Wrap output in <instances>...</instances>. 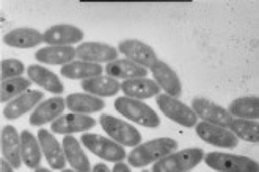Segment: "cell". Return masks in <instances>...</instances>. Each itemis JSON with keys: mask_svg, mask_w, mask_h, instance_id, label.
I'll list each match as a JSON object with an SVG mask.
<instances>
[{"mask_svg": "<svg viewBox=\"0 0 259 172\" xmlns=\"http://www.w3.org/2000/svg\"><path fill=\"white\" fill-rule=\"evenodd\" d=\"M83 31L74 25H54L42 33V42L49 45H71L83 39Z\"/></svg>", "mask_w": 259, "mask_h": 172, "instance_id": "15", "label": "cell"}, {"mask_svg": "<svg viewBox=\"0 0 259 172\" xmlns=\"http://www.w3.org/2000/svg\"><path fill=\"white\" fill-rule=\"evenodd\" d=\"M13 166L5 160V158H2L0 160V172H13Z\"/></svg>", "mask_w": 259, "mask_h": 172, "instance_id": "34", "label": "cell"}, {"mask_svg": "<svg viewBox=\"0 0 259 172\" xmlns=\"http://www.w3.org/2000/svg\"><path fill=\"white\" fill-rule=\"evenodd\" d=\"M25 66L21 60L16 58H8V60H2V66H0V75H2V82L4 80H10V78H16V77H22Z\"/></svg>", "mask_w": 259, "mask_h": 172, "instance_id": "32", "label": "cell"}, {"mask_svg": "<svg viewBox=\"0 0 259 172\" xmlns=\"http://www.w3.org/2000/svg\"><path fill=\"white\" fill-rule=\"evenodd\" d=\"M38 139H39V144H41V150L48 160L49 166L52 169L57 170H65L66 166V155L63 147L58 144V141L55 139V136L46 129H41L38 132Z\"/></svg>", "mask_w": 259, "mask_h": 172, "instance_id": "12", "label": "cell"}, {"mask_svg": "<svg viewBox=\"0 0 259 172\" xmlns=\"http://www.w3.org/2000/svg\"><path fill=\"white\" fill-rule=\"evenodd\" d=\"M30 78L25 77H16L10 78V80H4L0 85V102H11L13 99L19 97L21 94L27 92L30 88Z\"/></svg>", "mask_w": 259, "mask_h": 172, "instance_id": "31", "label": "cell"}, {"mask_svg": "<svg viewBox=\"0 0 259 172\" xmlns=\"http://www.w3.org/2000/svg\"><path fill=\"white\" fill-rule=\"evenodd\" d=\"M156 102L159 109L166 118L181 124L182 127H195L198 124V116L195 114L193 109L186 103L179 102L178 99L170 97L168 94H159Z\"/></svg>", "mask_w": 259, "mask_h": 172, "instance_id": "7", "label": "cell"}, {"mask_svg": "<svg viewBox=\"0 0 259 172\" xmlns=\"http://www.w3.org/2000/svg\"><path fill=\"white\" fill-rule=\"evenodd\" d=\"M62 75L71 80H88V78L99 77L104 72V68L98 63H90V61H72L68 65L62 66Z\"/></svg>", "mask_w": 259, "mask_h": 172, "instance_id": "27", "label": "cell"}, {"mask_svg": "<svg viewBox=\"0 0 259 172\" xmlns=\"http://www.w3.org/2000/svg\"><path fill=\"white\" fill-rule=\"evenodd\" d=\"M121 89L126 94V97L137 99V100H145L159 96L160 86L149 78H132V80H126L121 83Z\"/></svg>", "mask_w": 259, "mask_h": 172, "instance_id": "19", "label": "cell"}, {"mask_svg": "<svg viewBox=\"0 0 259 172\" xmlns=\"http://www.w3.org/2000/svg\"><path fill=\"white\" fill-rule=\"evenodd\" d=\"M95 125L96 121L93 118L79 113H69L55 119L51 124V130L58 135H72L77 132H87L90 129H93Z\"/></svg>", "mask_w": 259, "mask_h": 172, "instance_id": "10", "label": "cell"}, {"mask_svg": "<svg viewBox=\"0 0 259 172\" xmlns=\"http://www.w3.org/2000/svg\"><path fill=\"white\" fill-rule=\"evenodd\" d=\"M115 108L119 114H123L132 122L143 125V127L157 129L160 125V119L157 113L142 100L131 99V97H118L115 100Z\"/></svg>", "mask_w": 259, "mask_h": 172, "instance_id": "3", "label": "cell"}, {"mask_svg": "<svg viewBox=\"0 0 259 172\" xmlns=\"http://www.w3.org/2000/svg\"><path fill=\"white\" fill-rule=\"evenodd\" d=\"M228 113L237 119H250L257 121L259 118V99L257 96L239 97L233 100L228 106Z\"/></svg>", "mask_w": 259, "mask_h": 172, "instance_id": "29", "label": "cell"}, {"mask_svg": "<svg viewBox=\"0 0 259 172\" xmlns=\"http://www.w3.org/2000/svg\"><path fill=\"white\" fill-rule=\"evenodd\" d=\"M21 155L22 161L28 169H38L42 160V150L39 139L35 138L33 133L28 130H22L21 133Z\"/></svg>", "mask_w": 259, "mask_h": 172, "instance_id": "23", "label": "cell"}, {"mask_svg": "<svg viewBox=\"0 0 259 172\" xmlns=\"http://www.w3.org/2000/svg\"><path fill=\"white\" fill-rule=\"evenodd\" d=\"M148 69L137 65L131 60H115L107 63L105 66V75L112 78H124V80H132V78H145Z\"/></svg>", "mask_w": 259, "mask_h": 172, "instance_id": "25", "label": "cell"}, {"mask_svg": "<svg viewBox=\"0 0 259 172\" xmlns=\"http://www.w3.org/2000/svg\"><path fill=\"white\" fill-rule=\"evenodd\" d=\"M192 109L196 116H200L204 122L219 125V127L228 129L230 124L233 122V116L228 113V109L217 105L206 97H193L192 99Z\"/></svg>", "mask_w": 259, "mask_h": 172, "instance_id": "8", "label": "cell"}, {"mask_svg": "<svg viewBox=\"0 0 259 172\" xmlns=\"http://www.w3.org/2000/svg\"><path fill=\"white\" fill-rule=\"evenodd\" d=\"M195 130L198 136L212 146L223 149H234L239 146V138H236L228 129L219 127V125L209 122H198L195 125Z\"/></svg>", "mask_w": 259, "mask_h": 172, "instance_id": "9", "label": "cell"}, {"mask_svg": "<svg viewBox=\"0 0 259 172\" xmlns=\"http://www.w3.org/2000/svg\"><path fill=\"white\" fill-rule=\"evenodd\" d=\"M82 144L95 155H98L99 158L105 161H112V163H121L126 158V150L124 147H121L116 141L104 138L96 133H87L82 135Z\"/></svg>", "mask_w": 259, "mask_h": 172, "instance_id": "6", "label": "cell"}, {"mask_svg": "<svg viewBox=\"0 0 259 172\" xmlns=\"http://www.w3.org/2000/svg\"><path fill=\"white\" fill-rule=\"evenodd\" d=\"M35 58L46 65H68L75 58V49L71 45H51L35 53Z\"/></svg>", "mask_w": 259, "mask_h": 172, "instance_id": "28", "label": "cell"}, {"mask_svg": "<svg viewBox=\"0 0 259 172\" xmlns=\"http://www.w3.org/2000/svg\"><path fill=\"white\" fill-rule=\"evenodd\" d=\"M63 172H75V170H69V169H65Z\"/></svg>", "mask_w": 259, "mask_h": 172, "instance_id": "37", "label": "cell"}, {"mask_svg": "<svg viewBox=\"0 0 259 172\" xmlns=\"http://www.w3.org/2000/svg\"><path fill=\"white\" fill-rule=\"evenodd\" d=\"M2 156L14 169H19L22 164L21 135L13 125H5L2 129Z\"/></svg>", "mask_w": 259, "mask_h": 172, "instance_id": "17", "label": "cell"}, {"mask_svg": "<svg viewBox=\"0 0 259 172\" xmlns=\"http://www.w3.org/2000/svg\"><path fill=\"white\" fill-rule=\"evenodd\" d=\"M66 106V100L62 97H51L48 100L41 102L36 109L30 116V124L32 125H44L48 122H54L55 119H58L62 116V113L65 111Z\"/></svg>", "mask_w": 259, "mask_h": 172, "instance_id": "18", "label": "cell"}, {"mask_svg": "<svg viewBox=\"0 0 259 172\" xmlns=\"http://www.w3.org/2000/svg\"><path fill=\"white\" fill-rule=\"evenodd\" d=\"M82 88L87 94H91V96L112 97V96H116L118 91L121 89V83L116 78H112L109 75H99V77L83 80Z\"/></svg>", "mask_w": 259, "mask_h": 172, "instance_id": "22", "label": "cell"}, {"mask_svg": "<svg viewBox=\"0 0 259 172\" xmlns=\"http://www.w3.org/2000/svg\"><path fill=\"white\" fill-rule=\"evenodd\" d=\"M66 106L72 113L88 116L91 113H96V111L104 109L105 102L101 97H95L87 92H74L66 97Z\"/></svg>", "mask_w": 259, "mask_h": 172, "instance_id": "20", "label": "cell"}, {"mask_svg": "<svg viewBox=\"0 0 259 172\" xmlns=\"http://www.w3.org/2000/svg\"><path fill=\"white\" fill-rule=\"evenodd\" d=\"M118 50L123 55H126L127 60L143 66L145 69L151 68L157 61L156 52L152 50L148 44H145L142 41H137V39H126L123 42H119Z\"/></svg>", "mask_w": 259, "mask_h": 172, "instance_id": "11", "label": "cell"}, {"mask_svg": "<svg viewBox=\"0 0 259 172\" xmlns=\"http://www.w3.org/2000/svg\"><path fill=\"white\" fill-rule=\"evenodd\" d=\"M93 172H110V169L104 163H98V164L93 166Z\"/></svg>", "mask_w": 259, "mask_h": 172, "instance_id": "35", "label": "cell"}, {"mask_svg": "<svg viewBox=\"0 0 259 172\" xmlns=\"http://www.w3.org/2000/svg\"><path fill=\"white\" fill-rule=\"evenodd\" d=\"M4 42L14 49H32L42 42V33L35 28H16L4 36Z\"/></svg>", "mask_w": 259, "mask_h": 172, "instance_id": "26", "label": "cell"}, {"mask_svg": "<svg viewBox=\"0 0 259 172\" xmlns=\"http://www.w3.org/2000/svg\"><path fill=\"white\" fill-rule=\"evenodd\" d=\"M204 158V150L200 147H189L166 155L152 166L151 172H189Z\"/></svg>", "mask_w": 259, "mask_h": 172, "instance_id": "2", "label": "cell"}, {"mask_svg": "<svg viewBox=\"0 0 259 172\" xmlns=\"http://www.w3.org/2000/svg\"><path fill=\"white\" fill-rule=\"evenodd\" d=\"M230 132L236 136L240 138L243 141H248V143L257 144L259 143V127L256 121H250V119H233V122L230 124Z\"/></svg>", "mask_w": 259, "mask_h": 172, "instance_id": "30", "label": "cell"}, {"mask_svg": "<svg viewBox=\"0 0 259 172\" xmlns=\"http://www.w3.org/2000/svg\"><path fill=\"white\" fill-rule=\"evenodd\" d=\"M178 149V143L173 138H157L137 146L129 153V164L132 167H145L154 161L165 158Z\"/></svg>", "mask_w": 259, "mask_h": 172, "instance_id": "1", "label": "cell"}, {"mask_svg": "<svg viewBox=\"0 0 259 172\" xmlns=\"http://www.w3.org/2000/svg\"><path fill=\"white\" fill-rule=\"evenodd\" d=\"M75 56L82 61L90 63H112L118 58V50L115 47L102 42H83L75 49Z\"/></svg>", "mask_w": 259, "mask_h": 172, "instance_id": "13", "label": "cell"}, {"mask_svg": "<svg viewBox=\"0 0 259 172\" xmlns=\"http://www.w3.org/2000/svg\"><path fill=\"white\" fill-rule=\"evenodd\" d=\"M99 122H101V127L104 129V132L110 135V138L113 141H116L118 144H123L127 147L140 146L142 135L134 125L121 121L115 116H110V114H101Z\"/></svg>", "mask_w": 259, "mask_h": 172, "instance_id": "5", "label": "cell"}, {"mask_svg": "<svg viewBox=\"0 0 259 172\" xmlns=\"http://www.w3.org/2000/svg\"><path fill=\"white\" fill-rule=\"evenodd\" d=\"M149 69H151L152 75H154V80L157 82V85L162 89H165L170 97L176 99V97L181 96V94H182V86H181L179 77L176 75V72L168 65H166L165 61L157 60Z\"/></svg>", "mask_w": 259, "mask_h": 172, "instance_id": "14", "label": "cell"}, {"mask_svg": "<svg viewBox=\"0 0 259 172\" xmlns=\"http://www.w3.org/2000/svg\"><path fill=\"white\" fill-rule=\"evenodd\" d=\"M35 172H52V170L51 169H44V167H38Z\"/></svg>", "mask_w": 259, "mask_h": 172, "instance_id": "36", "label": "cell"}, {"mask_svg": "<svg viewBox=\"0 0 259 172\" xmlns=\"http://www.w3.org/2000/svg\"><path fill=\"white\" fill-rule=\"evenodd\" d=\"M143 172H151V170H143Z\"/></svg>", "mask_w": 259, "mask_h": 172, "instance_id": "38", "label": "cell"}, {"mask_svg": "<svg viewBox=\"0 0 259 172\" xmlns=\"http://www.w3.org/2000/svg\"><path fill=\"white\" fill-rule=\"evenodd\" d=\"M27 74L30 80L39 85L42 89L49 91L52 94H63L65 86L60 82V78L48 68H44L41 65H30L27 69Z\"/></svg>", "mask_w": 259, "mask_h": 172, "instance_id": "21", "label": "cell"}, {"mask_svg": "<svg viewBox=\"0 0 259 172\" xmlns=\"http://www.w3.org/2000/svg\"><path fill=\"white\" fill-rule=\"evenodd\" d=\"M203 161L217 172H259L257 161L242 155L210 152L204 155Z\"/></svg>", "mask_w": 259, "mask_h": 172, "instance_id": "4", "label": "cell"}, {"mask_svg": "<svg viewBox=\"0 0 259 172\" xmlns=\"http://www.w3.org/2000/svg\"><path fill=\"white\" fill-rule=\"evenodd\" d=\"M112 172H131V167L126 163H115V167L112 169Z\"/></svg>", "mask_w": 259, "mask_h": 172, "instance_id": "33", "label": "cell"}, {"mask_svg": "<svg viewBox=\"0 0 259 172\" xmlns=\"http://www.w3.org/2000/svg\"><path fill=\"white\" fill-rule=\"evenodd\" d=\"M63 150H65L68 163L72 166L75 172H91L90 161L87 158L83 149L80 147L77 138H74L72 135H66L63 138Z\"/></svg>", "mask_w": 259, "mask_h": 172, "instance_id": "24", "label": "cell"}, {"mask_svg": "<svg viewBox=\"0 0 259 172\" xmlns=\"http://www.w3.org/2000/svg\"><path fill=\"white\" fill-rule=\"evenodd\" d=\"M42 92L41 91H32L28 89L27 92L21 94L19 97L13 99L11 102H8L4 108V116L10 121L18 119L21 116H24L25 113H28L30 109H33L38 103H41L42 100Z\"/></svg>", "mask_w": 259, "mask_h": 172, "instance_id": "16", "label": "cell"}]
</instances>
